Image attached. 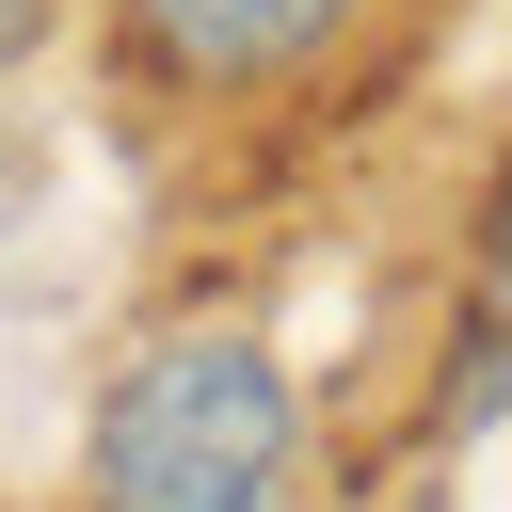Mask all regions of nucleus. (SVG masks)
I'll return each mask as SVG.
<instances>
[{
    "instance_id": "f257e3e1",
    "label": "nucleus",
    "mask_w": 512,
    "mask_h": 512,
    "mask_svg": "<svg viewBox=\"0 0 512 512\" xmlns=\"http://www.w3.org/2000/svg\"><path fill=\"white\" fill-rule=\"evenodd\" d=\"M96 512H288L304 480V416L288 368L256 336H160L112 368L96 400Z\"/></svg>"
},
{
    "instance_id": "f03ea898",
    "label": "nucleus",
    "mask_w": 512,
    "mask_h": 512,
    "mask_svg": "<svg viewBox=\"0 0 512 512\" xmlns=\"http://www.w3.org/2000/svg\"><path fill=\"white\" fill-rule=\"evenodd\" d=\"M336 32H352V0H128V48L192 96H256V80L320 64Z\"/></svg>"
},
{
    "instance_id": "7ed1b4c3",
    "label": "nucleus",
    "mask_w": 512,
    "mask_h": 512,
    "mask_svg": "<svg viewBox=\"0 0 512 512\" xmlns=\"http://www.w3.org/2000/svg\"><path fill=\"white\" fill-rule=\"evenodd\" d=\"M32 32H48V0H0V64H16V48H32Z\"/></svg>"
}]
</instances>
